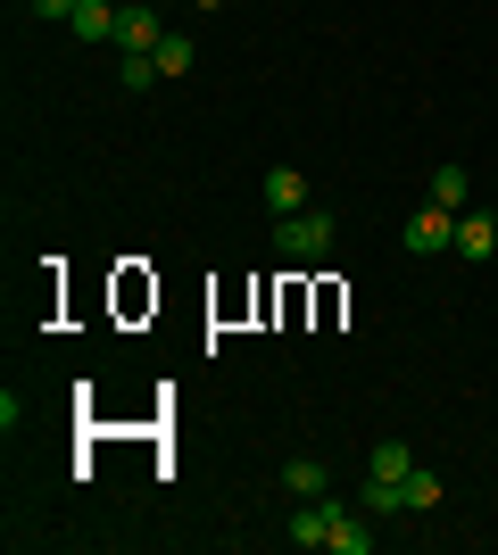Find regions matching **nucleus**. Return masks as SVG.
I'll return each instance as SVG.
<instances>
[{
	"instance_id": "39448f33",
	"label": "nucleus",
	"mask_w": 498,
	"mask_h": 555,
	"mask_svg": "<svg viewBox=\"0 0 498 555\" xmlns=\"http://www.w3.org/2000/svg\"><path fill=\"white\" fill-rule=\"evenodd\" d=\"M266 208L299 216V208H308V175H299V166H274V175H266Z\"/></svg>"
},
{
	"instance_id": "423d86ee",
	"label": "nucleus",
	"mask_w": 498,
	"mask_h": 555,
	"mask_svg": "<svg viewBox=\"0 0 498 555\" xmlns=\"http://www.w3.org/2000/svg\"><path fill=\"white\" fill-rule=\"evenodd\" d=\"M117 17H125V0H84L67 25L84 34V42H117Z\"/></svg>"
},
{
	"instance_id": "2eb2a0df",
	"label": "nucleus",
	"mask_w": 498,
	"mask_h": 555,
	"mask_svg": "<svg viewBox=\"0 0 498 555\" xmlns=\"http://www.w3.org/2000/svg\"><path fill=\"white\" fill-rule=\"evenodd\" d=\"M117 83H125V92H150V83H158V67H150V59H125Z\"/></svg>"
},
{
	"instance_id": "6e6552de",
	"label": "nucleus",
	"mask_w": 498,
	"mask_h": 555,
	"mask_svg": "<svg viewBox=\"0 0 498 555\" xmlns=\"http://www.w3.org/2000/svg\"><path fill=\"white\" fill-rule=\"evenodd\" d=\"M366 473H374V481H407V473H416V456H407V440H374V456H366Z\"/></svg>"
},
{
	"instance_id": "0eeeda50",
	"label": "nucleus",
	"mask_w": 498,
	"mask_h": 555,
	"mask_svg": "<svg viewBox=\"0 0 498 555\" xmlns=\"http://www.w3.org/2000/svg\"><path fill=\"white\" fill-rule=\"evenodd\" d=\"M490 249H498V216H457V257H474V266H482Z\"/></svg>"
},
{
	"instance_id": "9b49d317",
	"label": "nucleus",
	"mask_w": 498,
	"mask_h": 555,
	"mask_svg": "<svg viewBox=\"0 0 498 555\" xmlns=\"http://www.w3.org/2000/svg\"><path fill=\"white\" fill-rule=\"evenodd\" d=\"M357 506L374 514V522H391V514H407V506H399V481H374V473H366V489H357Z\"/></svg>"
},
{
	"instance_id": "7ed1b4c3",
	"label": "nucleus",
	"mask_w": 498,
	"mask_h": 555,
	"mask_svg": "<svg viewBox=\"0 0 498 555\" xmlns=\"http://www.w3.org/2000/svg\"><path fill=\"white\" fill-rule=\"evenodd\" d=\"M407 249H416V257L457 249V208H432V199H424V208L407 216Z\"/></svg>"
},
{
	"instance_id": "f03ea898",
	"label": "nucleus",
	"mask_w": 498,
	"mask_h": 555,
	"mask_svg": "<svg viewBox=\"0 0 498 555\" xmlns=\"http://www.w3.org/2000/svg\"><path fill=\"white\" fill-rule=\"evenodd\" d=\"M341 514H349L341 498H299V506L283 514V539L291 547H332V522H341Z\"/></svg>"
},
{
	"instance_id": "f8f14e48",
	"label": "nucleus",
	"mask_w": 498,
	"mask_h": 555,
	"mask_svg": "<svg viewBox=\"0 0 498 555\" xmlns=\"http://www.w3.org/2000/svg\"><path fill=\"white\" fill-rule=\"evenodd\" d=\"M283 489H291V498H324V464H316V456H291L283 464Z\"/></svg>"
},
{
	"instance_id": "9d476101",
	"label": "nucleus",
	"mask_w": 498,
	"mask_h": 555,
	"mask_svg": "<svg viewBox=\"0 0 498 555\" xmlns=\"http://www.w3.org/2000/svg\"><path fill=\"white\" fill-rule=\"evenodd\" d=\"M399 506H407V514H432V506H440V473H424V464H416V473L399 481Z\"/></svg>"
},
{
	"instance_id": "1a4fd4ad",
	"label": "nucleus",
	"mask_w": 498,
	"mask_h": 555,
	"mask_svg": "<svg viewBox=\"0 0 498 555\" xmlns=\"http://www.w3.org/2000/svg\"><path fill=\"white\" fill-rule=\"evenodd\" d=\"M366 522H374L366 506H357V514H341V522H332V555H366V547H374V531H366Z\"/></svg>"
},
{
	"instance_id": "ddd939ff",
	"label": "nucleus",
	"mask_w": 498,
	"mask_h": 555,
	"mask_svg": "<svg viewBox=\"0 0 498 555\" xmlns=\"http://www.w3.org/2000/svg\"><path fill=\"white\" fill-rule=\"evenodd\" d=\"M150 67H158V83H175V75H191V42H183V34H166V42L150 50Z\"/></svg>"
},
{
	"instance_id": "f257e3e1",
	"label": "nucleus",
	"mask_w": 498,
	"mask_h": 555,
	"mask_svg": "<svg viewBox=\"0 0 498 555\" xmlns=\"http://www.w3.org/2000/svg\"><path fill=\"white\" fill-rule=\"evenodd\" d=\"M274 249H283L291 266H316V257H332V216H316V208L274 216Z\"/></svg>"
},
{
	"instance_id": "20e7f679",
	"label": "nucleus",
	"mask_w": 498,
	"mask_h": 555,
	"mask_svg": "<svg viewBox=\"0 0 498 555\" xmlns=\"http://www.w3.org/2000/svg\"><path fill=\"white\" fill-rule=\"evenodd\" d=\"M158 42H166L158 9H150V0H125V17H117V50H125V59H150Z\"/></svg>"
},
{
	"instance_id": "4468645a",
	"label": "nucleus",
	"mask_w": 498,
	"mask_h": 555,
	"mask_svg": "<svg viewBox=\"0 0 498 555\" xmlns=\"http://www.w3.org/2000/svg\"><path fill=\"white\" fill-rule=\"evenodd\" d=\"M465 166H440V175H432V208H465Z\"/></svg>"
},
{
	"instance_id": "dca6fc26",
	"label": "nucleus",
	"mask_w": 498,
	"mask_h": 555,
	"mask_svg": "<svg viewBox=\"0 0 498 555\" xmlns=\"http://www.w3.org/2000/svg\"><path fill=\"white\" fill-rule=\"evenodd\" d=\"M84 0H34V17H75Z\"/></svg>"
}]
</instances>
